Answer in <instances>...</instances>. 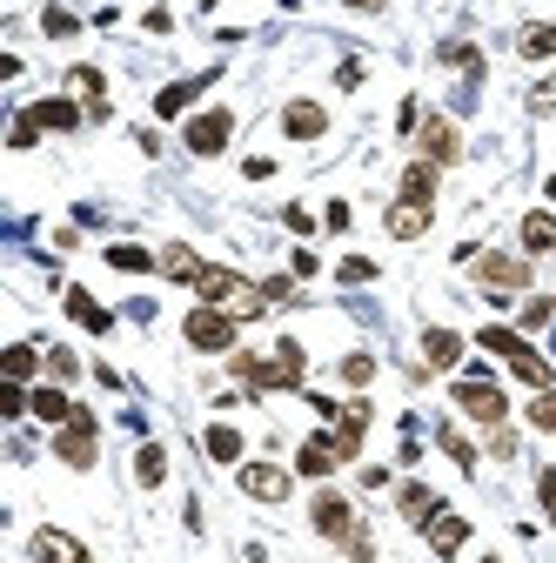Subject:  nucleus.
Segmentation results:
<instances>
[{"label":"nucleus","instance_id":"29","mask_svg":"<svg viewBox=\"0 0 556 563\" xmlns=\"http://www.w3.org/2000/svg\"><path fill=\"white\" fill-rule=\"evenodd\" d=\"M550 316H556L550 295H530V302L516 309V329H523V336H536V329H550Z\"/></svg>","mask_w":556,"mask_h":563},{"label":"nucleus","instance_id":"8","mask_svg":"<svg viewBox=\"0 0 556 563\" xmlns=\"http://www.w3.org/2000/svg\"><path fill=\"white\" fill-rule=\"evenodd\" d=\"M289 490H295V476L282 470V463H242V496H255V503H282Z\"/></svg>","mask_w":556,"mask_h":563},{"label":"nucleus","instance_id":"24","mask_svg":"<svg viewBox=\"0 0 556 563\" xmlns=\"http://www.w3.org/2000/svg\"><path fill=\"white\" fill-rule=\"evenodd\" d=\"M41 349H34V342H14V349H7V356H0V376H7V383H27V376H34V369H41Z\"/></svg>","mask_w":556,"mask_h":563},{"label":"nucleus","instance_id":"3","mask_svg":"<svg viewBox=\"0 0 556 563\" xmlns=\"http://www.w3.org/2000/svg\"><path fill=\"white\" fill-rule=\"evenodd\" d=\"M235 329H242V322L228 316V309H215V302L188 309V322H181L188 349H201V356H235Z\"/></svg>","mask_w":556,"mask_h":563},{"label":"nucleus","instance_id":"7","mask_svg":"<svg viewBox=\"0 0 556 563\" xmlns=\"http://www.w3.org/2000/svg\"><path fill=\"white\" fill-rule=\"evenodd\" d=\"M416 148H423V161H436V168L463 161V135H456V121H443V114H429L423 128H416Z\"/></svg>","mask_w":556,"mask_h":563},{"label":"nucleus","instance_id":"35","mask_svg":"<svg viewBox=\"0 0 556 563\" xmlns=\"http://www.w3.org/2000/svg\"><path fill=\"white\" fill-rule=\"evenodd\" d=\"M34 141H41V121H34V114H14V135H7V148H14V155H27Z\"/></svg>","mask_w":556,"mask_h":563},{"label":"nucleus","instance_id":"9","mask_svg":"<svg viewBox=\"0 0 556 563\" xmlns=\"http://www.w3.org/2000/svg\"><path fill=\"white\" fill-rule=\"evenodd\" d=\"M476 275H483V289H530V262H523V255H483V262H476Z\"/></svg>","mask_w":556,"mask_h":563},{"label":"nucleus","instance_id":"27","mask_svg":"<svg viewBox=\"0 0 556 563\" xmlns=\"http://www.w3.org/2000/svg\"><path fill=\"white\" fill-rule=\"evenodd\" d=\"M67 88H74L81 101H88V114H108V101H101V94H108L101 68H74V74H67Z\"/></svg>","mask_w":556,"mask_h":563},{"label":"nucleus","instance_id":"17","mask_svg":"<svg viewBox=\"0 0 556 563\" xmlns=\"http://www.w3.org/2000/svg\"><path fill=\"white\" fill-rule=\"evenodd\" d=\"M201 88H215V74H195V81H175V88H161V94H155V114H161V121H175V114L188 108Z\"/></svg>","mask_w":556,"mask_h":563},{"label":"nucleus","instance_id":"18","mask_svg":"<svg viewBox=\"0 0 556 563\" xmlns=\"http://www.w3.org/2000/svg\"><path fill=\"white\" fill-rule=\"evenodd\" d=\"M436 175H443V168L416 155L409 168H402V195H409V202H436Z\"/></svg>","mask_w":556,"mask_h":563},{"label":"nucleus","instance_id":"4","mask_svg":"<svg viewBox=\"0 0 556 563\" xmlns=\"http://www.w3.org/2000/svg\"><path fill=\"white\" fill-rule=\"evenodd\" d=\"M94 443H101V423H94V409H74V416L54 429V456H61L67 470H94Z\"/></svg>","mask_w":556,"mask_h":563},{"label":"nucleus","instance_id":"31","mask_svg":"<svg viewBox=\"0 0 556 563\" xmlns=\"http://www.w3.org/2000/svg\"><path fill=\"white\" fill-rule=\"evenodd\" d=\"M335 282L362 289V282H376V262H369V255H342V262H335Z\"/></svg>","mask_w":556,"mask_h":563},{"label":"nucleus","instance_id":"44","mask_svg":"<svg viewBox=\"0 0 556 563\" xmlns=\"http://www.w3.org/2000/svg\"><path fill=\"white\" fill-rule=\"evenodd\" d=\"M550 202H556V175H550Z\"/></svg>","mask_w":556,"mask_h":563},{"label":"nucleus","instance_id":"19","mask_svg":"<svg viewBox=\"0 0 556 563\" xmlns=\"http://www.w3.org/2000/svg\"><path fill=\"white\" fill-rule=\"evenodd\" d=\"M423 356H429V369H456L463 336H456V329H423Z\"/></svg>","mask_w":556,"mask_h":563},{"label":"nucleus","instance_id":"34","mask_svg":"<svg viewBox=\"0 0 556 563\" xmlns=\"http://www.w3.org/2000/svg\"><path fill=\"white\" fill-rule=\"evenodd\" d=\"M47 376H54V383H74V376H81V356H74V349H47Z\"/></svg>","mask_w":556,"mask_h":563},{"label":"nucleus","instance_id":"13","mask_svg":"<svg viewBox=\"0 0 556 563\" xmlns=\"http://www.w3.org/2000/svg\"><path fill=\"white\" fill-rule=\"evenodd\" d=\"M335 463H342L335 436H309V443L295 450V470H302V476H315V483H322V476H335Z\"/></svg>","mask_w":556,"mask_h":563},{"label":"nucleus","instance_id":"42","mask_svg":"<svg viewBox=\"0 0 556 563\" xmlns=\"http://www.w3.org/2000/svg\"><path fill=\"white\" fill-rule=\"evenodd\" d=\"M141 27H148V34H168V27H175V14H168V7H148V21H141Z\"/></svg>","mask_w":556,"mask_h":563},{"label":"nucleus","instance_id":"25","mask_svg":"<svg viewBox=\"0 0 556 563\" xmlns=\"http://www.w3.org/2000/svg\"><path fill=\"white\" fill-rule=\"evenodd\" d=\"M523 248H530V255H550L556 248V215L530 208V215H523Z\"/></svg>","mask_w":556,"mask_h":563},{"label":"nucleus","instance_id":"22","mask_svg":"<svg viewBox=\"0 0 556 563\" xmlns=\"http://www.w3.org/2000/svg\"><path fill=\"white\" fill-rule=\"evenodd\" d=\"M67 316H74V322H81V329H94V336H108V309H101V302H94V295L88 289H67Z\"/></svg>","mask_w":556,"mask_h":563},{"label":"nucleus","instance_id":"45","mask_svg":"<svg viewBox=\"0 0 556 563\" xmlns=\"http://www.w3.org/2000/svg\"><path fill=\"white\" fill-rule=\"evenodd\" d=\"M483 563H496V557H483Z\"/></svg>","mask_w":556,"mask_h":563},{"label":"nucleus","instance_id":"38","mask_svg":"<svg viewBox=\"0 0 556 563\" xmlns=\"http://www.w3.org/2000/svg\"><path fill=\"white\" fill-rule=\"evenodd\" d=\"M27 403H34V396H27L21 383H7V389H0V416H27Z\"/></svg>","mask_w":556,"mask_h":563},{"label":"nucleus","instance_id":"20","mask_svg":"<svg viewBox=\"0 0 556 563\" xmlns=\"http://www.w3.org/2000/svg\"><path fill=\"white\" fill-rule=\"evenodd\" d=\"M201 450L215 456V463H242V429H228V423H208V429H201Z\"/></svg>","mask_w":556,"mask_h":563},{"label":"nucleus","instance_id":"32","mask_svg":"<svg viewBox=\"0 0 556 563\" xmlns=\"http://www.w3.org/2000/svg\"><path fill=\"white\" fill-rule=\"evenodd\" d=\"M436 443H443V450L456 456V470H476V450H469V436H463V429H449V423H443V436H436Z\"/></svg>","mask_w":556,"mask_h":563},{"label":"nucleus","instance_id":"37","mask_svg":"<svg viewBox=\"0 0 556 563\" xmlns=\"http://www.w3.org/2000/svg\"><path fill=\"white\" fill-rule=\"evenodd\" d=\"M41 27H47V34H54V41H67V34H74V27H81V21H74L67 7H47V14H41Z\"/></svg>","mask_w":556,"mask_h":563},{"label":"nucleus","instance_id":"26","mask_svg":"<svg viewBox=\"0 0 556 563\" xmlns=\"http://www.w3.org/2000/svg\"><path fill=\"white\" fill-rule=\"evenodd\" d=\"M396 503H402V517H409V523H429V517H436V510H443L429 483H402V496H396Z\"/></svg>","mask_w":556,"mask_h":563},{"label":"nucleus","instance_id":"16","mask_svg":"<svg viewBox=\"0 0 556 563\" xmlns=\"http://www.w3.org/2000/svg\"><path fill=\"white\" fill-rule=\"evenodd\" d=\"M201 269H208V262H201L188 242H168V248H161V275H168V282H188V289H195Z\"/></svg>","mask_w":556,"mask_h":563},{"label":"nucleus","instance_id":"12","mask_svg":"<svg viewBox=\"0 0 556 563\" xmlns=\"http://www.w3.org/2000/svg\"><path fill=\"white\" fill-rule=\"evenodd\" d=\"M27 557H34V563H88V550H81V543L67 537V530H34Z\"/></svg>","mask_w":556,"mask_h":563},{"label":"nucleus","instance_id":"36","mask_svg":"<svg viewBox=\"0 0 556 563\" xmlns=\"http://www.w3.org/2000/svg\"><path fill=\"white\" fill-rule=\"evenodd\" d=\"M342 383H349V389L376 383V356H342Z\"/></svg>","mask_w":556,"mask_h":563},{"label":"nucleus","instance_id":"11","mask_svg":"<svg viewBox=\"0 0 556 563\" xmlns=\"http://www.w3.org/2000/svg\"><path fill=\"white\" fill-rule=\"evenodd\" d=\"M429 215H436V202H409V195H396V208H389L382 222H389L396 242H416V235H429Z\"/></svg>","mask_w":556,"mask_h":563},{"label":"nucleus","instance_id":"21","mask_svg":"<svg viewBox=\"0 0 556 563\" xmlns=\"http://www.w3.org/2000/svg\"><path fill=\"white\" fill-rule=\"evenodd\" d=\"M27 409H34L41 423H54V429H61V423H67V416H74L81 403H67V389H61V383H47V389H34V403H27Z\"/></svg>","mask_w":556,"mask_h":563},{"label":"nucleus","instance_id":"39","mask_svg":"<svg viewBox=\"0 0 556 563\" xmlns=\"http://www.w3.org/2000/svg\"><path fill=\"white\" fill-rule=\"evenodd\" d=\"M536 496H543V510H550V530H556V470L536 476Z\"/></svg>","mask_w":556,"mask_h":563},{"label":"nucleus","instance_id":"5","mask_svg":"<svg viewBox=\"0 0 556 563\" xmlns=\"http://www.w3.org/2000/svg\"><path fill=\"white\" fill-rule=\"evenodd\" d=\"M449 396H456V409H463L469 423H483V429H496L503 416H510V396H503L490 376H463V383L449 389Z\"/></svg>","mask_w":556,"mask_h":563},{"label":"nucleus","instance_id":"6","mask_svg":"<svg viewBox=\"0 0 556 563\" xmlns=\"http://www.w3.org/2000/svg\"><path fill=\"white\" fill-rule=\"evenodd\" d=\"M228 135H235V114H228V108H208V114H195V121L181 128L188 155H222V148H228Z\"/></svg>","mask_w":556,"mask_h":563},{"label":"nucleus","instance_id":"10","mask_svg":"<svg viewBox=\"0 0 556 563\" xmlns=\"http://www.w3.org/2000/svg\"><path fill=\"white\" fill-rule=\"evenodd\" d=\"M282 135H289V141L329 135V108H322V101H289V108H282Z\"/></svg>","mask_w":556,"mask_h":563},{"label":"nucleus","instance_id":"43","mask_svg":"<svg viewBox=\"0 0 556 563\" xmlns=\"http://www.w3.org/2000/svg\"><path fill=\"white\" fill-rule=\"evenodd\" d=\"M349 7H356V14H382V7H389V0H349Z\"/></svg>","mask_w":556,"mask_h":563},{"label":"nucleus","instance_id":"28","mask_svg":"<svg viewBox=\"0 0 556 563\" xmlns=\"http://www.w3.org/2000/svg\"><path fill=\"white\" fill-rule=\"evenodd\" d=\"M516 47H523V61H550L556 54V21H530Z\"/></svg>","mask_w":556,"mask_h":563},{"label":"nucleus","instance_id":"1","mask_svg":"<svg viewBox=\"0 0 556 563\" xmlns=\"http://www.w3.org/2000/svg\"><path fill=\"white\" fill-rule=\"evenodd\" d=\"M195 295H201V302H215V309H228L235 322H248V316H262V309H275L262 282H248V275H235V269H201Z\"/></svg>","mask_w":556,"mask_h":563},{"label":"nucleus","instance_id":"14","mask_svg":"<svg viewBox=\"0 0 556 563\" xmlns=\"http://www.w3.org/2000/svg\"><path fill=\"white\" fill-rule=\"evenodd\" d=\"M423 530H429V550H436V557H456L469 543V517H449V510H436Z\"/></svg>","mask_w":556,"mask_h":563},{"label":"nucleus","instance_id":"33","mask_svg":"<svg viewBox=\"0 0 556 563\" xmlns=\"http://www.w3.org/2000/svg\"><path fill=\"white\" fill-rule=\"evenodd\" d=\"M530 423L543 429V436H556V389H536V403H530Z\"/></svg>","mask_w":556,"mask_h":563},{"label":"nucleus","instance_id":"23","mask_svg":"<svg viewBox=\"0 0 556 563\" xmlns=\"http://www.w3.org/2000/svg\"><path fill=\"white\" fill-rule=\"evenodd\" d=\"M134 483H141V490H161V483H168V450H161V443H141V456H134Z\"/></svg>","mask_w":556,"mask_h":563},{"label":"nucleus","instance_id":"40","mask_svg":"<svg viewBox=\"0 0 556 563\" xmlns=\"http://www.w3.org/2000/svg\"><path fill=\"white\" fill-rule=\"evenodd\" d=\"M242 175H248V181H268V175H275V161H268V155H248Z\"/></svg>","mask_w":556,"mask_h":563},{"label":"nucleus","instance_id":"41","mask_svg":"<svg viewBox=\"0 0 556 563\" xmlns=\"http://www.w3.org/2000/svg\"><path fill=\"white\" fill-rule=\"evenodd\" d=\"M282 222H289L295 235H309V228H315V215H309V208H282Z\"/></svg>","mask_w":556,"mask_h":563},{"label":"nucleus","instance_id":"30","mask_svg":"<svg viewBox=\"0 0 556 563\" xmlns=\"http://www.w3.org/2000/svg\"><path fill=\"white\" fill-rule=\"evenodd\" d=\"M108 262H114V269H128V275L161 269V255H148V248H134V242H114V248H108Z\"/></svg>","mask_w":556,"mask_h":563},{"label":"nucleus","instance_id":"15","mask_svg":"<svg viewBox=\"0 0 556 563\" xmlns=\"http://www.w3.org/2000/svg\"><path fill=\"white\" fill-rule=\"evenodd\" d=\"M27 114H34L41 128H54V135H74V128H81V108H74L67 94H47V101H34Z\"/></svg>","mask_w":556,"mask_h":563},{"label":"nucleus","instance_id":"2","mask_svg":"<svg viewBox=\"0 0 556 563\" xmlns=\"http://www.w3.org/2000/svg\"><path fill=\"white\" fill-rule=\"evenodd\" d=\"M309 517H315V537H329V543H349V550H356V563H369V537H362L356 510H349V496H335V490H315Z\"/></svg>","mask_w":556,"mask_h":563}]
</instances>
